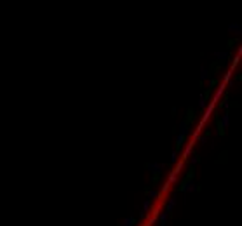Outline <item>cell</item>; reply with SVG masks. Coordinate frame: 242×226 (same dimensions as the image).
Instances as JSON below:
<instances>
[{"mask_svg":"<svg viewBox=\"0 0 242 226\" xmlns=\"http://www.w3.org/2000/svg\"><path fill=\"white\" fill-rule=\"evenodd\" d=\"M152 200L150 198H145L143 200V203H141V207H139V217H147V214L150 212V209H152Z\"/></svg>","mask_w":242,"mask_h":226,"instance_id":"cell-1","label":"cell"},{"mask_svg":"<svg viewBox=\"0 0 242 226\" xmlns=\"http://www.w3.org/2000/svg\"><path fill=\"white\" fill-rule=\"evenodd\" d=\"M197 190H199V185H195L192 179L181 185V191H183V193H193V191H197Z\"/></svg>","mask_w":242,"mask_h":226,"instance_id":"cell-2","label":"cell"},{"mask_svg":"<svg viewBox=\"0 0 242 226\" xmlns=\"http://www.w3.org/2000/svg\"><path fill=\"white\" fill-rule=\"evenodd\" d=\"M176 203H178V195H171L169 198H167V203H165V212H173L176 207Z\"/></svg>","mask_w":242,"mask_h":226,"instance_id":"cell-3","label":"cell"},{"mask_svg":"<svg viewBox=\"0 0 242 226\" xmlns=\"http://www.w3.org/2000/svg\"><path fill=\"white\" fill-rule=\"evenodd\" d=\"M157 219H159V226H167L169 225V212H165V211L159 212Z\"/></svg>","mask_w":242,"mask_h":226,"instance_id":"cell-4","label":"cell"},{"mask_svg":"<svg viewBox=\"0 0 242 226\" xmlns=\"http://www.w3.org/2000/svg\"><path fill=\"white\" fill-rule=\"evenodd\" d=\"M147 167L150 169V171H152V174H155V176H157V174L162 172V169H164V164H155V162H153V164H148Z\"/></svg>","mask_w":242,"mask_h":226,"instance_id":"cell-5","label":"cell"},{"mask_svg":"<svg viewBox=\"0 0 242 226\" xmlns=\"http://www.w3.org/2000/svg\"><path fill=\"white\" fill-rule=\"evenodd\" d=\"M228 125H230V115H228V113H223V115H221V120H219V127H221L219 131L227 129Z\"/></svg>","mask_w":242,"mask_h":226,"instance_id":"cell-6","label":"cell"},{"mask_svg":"<svg viewBox=\"0 0 242 226\" xmlns=\"http://www.w3.org/2000/svg\"><path fill=\"white\" fill-rule=\"evenodd\" d=\"M225 87H227V84H225V82H221V84L218 85V91H216V94H214V101H213V105H214L216 101L221 97V94L225 92Z\"/></svg>","mask_w":242,"mask_h":226,"instance_id":"cell-7","label":"cell"},{"mask_svg":"<svg viewBox=\"0 0 242 226\" xmlns=\"http://www.w3.org/2000/svg\"><path fill=\"white\" fill-rule=\"evenodd\" d=\"M188 122H187V120H183V122H181V124H179V134H181V136H187V134H188Z\"/></svg>","mask_w":242,"mask_h":226,"instance_id":"cell-8","label":"cell"},{"mask_svg":"<svg viewBox=\"0 0 242 226\" xmlns=\"http://www.w3.org/2000/svg\"><path fill=\"white\" fill-rule=\"evenodd\" d=\"M134 223H136V217L131 214V216H127V217L124 219V223H122L120 226H134Z\"/></svg>","mask_w":242,"mask_h":226,"instance_id":"cell-9","label":"cell"},{"mask_svg":"<svg viewBox=\"0 0 242 226\" xmlns=\"http://www.w3.org/2000/svg\"><path fill=\"white\" fill-rule=\"evenodd\" d=\"M147 197H148V198H150V200H152V202H153V200H157V198H159V191L152 188V190H148Z\"/></svg>","mask_w":242,"mask_h":226,"instance_id":"cell-10","label":"cell"},{"mask_svg":"<svg viewBox=\"0 0 242 226\" xmlns=\"http://www.w3.org/2000/svg\"><path fill=\"white\" fill-rule=\"evenodd\" d=\"M206 105H207V96H206V92L200 94V99H199V108L200 110H204L206 108Z\"/></svg>","mask_w":242,"mask_h":226,"instance_id":"cell-11","label":"cell"},{"mask_svg":"<svg viewBox=\"0 0 242 226\" xmlns=\"http://www.w3.org/2000/svg\"><path fill=\"white\" fill-rule=\"evenodd\" d=\"M193 143H195V139H193V141H190L188 145L185 146V151H183V153H185V157H190V153H192V148H193Z\"/></svg>","mask_w":242,"mask_h":226,"instance_id":"cell-12","label":"cell"},{"mask_svg":"<svg viewBox=\"0 0 242 226\" xmlns=\"http://www.w3.org/2000/svg\"><path fill=\"white\" fill-rule=\"evenodd\" d=\"M207 77H209V71H207V68H206V66H200V80L204 82V80H207Z\"/></svg>","mask_w":242,"mask_h":226,"instance_id":"cell-13","label":"cell"},{"mask_svg":"<svg viewBox=\"0 0 242 226\" xmlns=\"http://www.w3.org/2000/svg\"><path fill=\"white\" fill-rule=\"evenodd\" d=\"M214 56L218 57V59H219V61H225V59L228 57V52H216Z\"/></svg>","mask_w":242,"mask_h":226,"instance_id":"cell-14","label":"cell"},{"mask_svg":"<svg viewBox=\"0 0 242 226\" xmlns=\"http://www.w3.org/2000/svg\"><path fill=\"white\" fill-rule=\"evenodd\" d=\"M167 183H169V185L178 183V174H171V176H169V179H167Z\"/></svg>","mask_w":242,"mask_h":226,"instance_id":"cell-15","label":"cell"},{"mask_svg":"<svg viewBox=\"0 0 242 226\" xmlns=\"http://www.w3.org/2000/svg\"><path fill=\"white\" fill-rule=\"evenodd\" d=\"M176 160H178V150H173V153H171V162H173V164H174Z\"/></svg>","mask_w":242,"mask_h":226,"instance_id":"cell-16","label":"cell"},{"mask_svg":"<svg viewBox=\"0 0 242 226\" xmlns=\"http://www.w3.org/2000/svg\"><path fill=\"white\" fill-rule=\"evenodd\" d=\"M199 157H197V155H193V157H190V164H192V165H197V164H199Z\"/></svg>","mask_w":242,"mask_h":226,"instance_id":"cell-17","label":"cell"},{"mask_svg":"<svg viewBox=\"0 0 242 226\" xmlns=\"http://www.w3.org/2000/svg\"><path fill=\"white\" fill-rule=\"evenodd\" d=\"M230 30H237V31H235V33H237V35H239V33H241V30H242V28H241V25H230Z\"/></svg>","mask_w":242,"mask_h":226,"instance_id":"cell-18","label":"cell"},{"mask_svg":"<svg viewBox=\"0 0 242 226\" xmlns=\"http://www.w3.org/2000/svg\"><path fill=\"white\" fill-rule=\"evenodd\" d=\"M169 186H171V185H169V183H167V181H165V185H164V186H162V191H164V193H165V191H167V190H169Z\"/></svg>","mask_w":242,"mask_h":226,"instance_id":"cell-19","label":"cell"},{"mask_svg":"<svg viewBox=\"0 0 242 226\" xmlns=\"http://www.w3.org/2000/svg\"><path fill=\"white\" fill-rule=\"evenodd\" d=\"M206 141H207L206 136H200V137H199V143H200V145H206Z\"/></svg>","mask_w":242,"mask_h":226,"instance_id":"cell-20","label":"cell"}]
</instances>
